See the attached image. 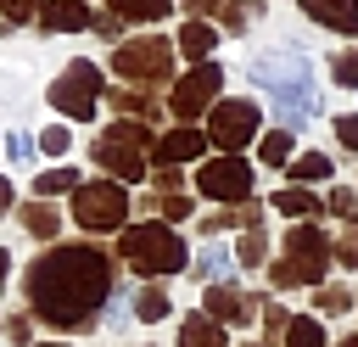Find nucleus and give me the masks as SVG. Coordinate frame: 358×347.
<instances>
[{
  "label": "nucleus",
  "mask_w": 358,
  "mask_h": 347,
  "mask_svg": "<svg viewBox=\"0 0 358 347\" xmlns=\"http://www.w3.org/2000/svg\"><path fill=\"white\" fill-rule=\"evenodd\" d=\"M73 224L84 235H123L129 229V190L117 179H84L73 190Z\"/></svg>",
  "instance_id": "obj_6"
},
{
  "label": "nucleus",
  "mask_w": 358,
  "mask_h": 347,
  "mask_svg": "<svg viewBox=\"0 0 358 347\" xmlns=\"http://www.w3.org/2000/svg\"><path fill=\"white\" fill-rule=\"evenodd\" d=\"M336 263H341V269H358V229L336 235Z\"/></svg>",
  "instance_id": "obj_38"
},
{
  "label": "nucleus",
  "mask_w": 358,
  "mask_h": 347,
  "mask_svg": "<svg viewBox=\"0 0 358 347\" xmlns=\"http://www.w3.org/2000/svg\"><path fill=\"white\" fill-rule=\"evenodd\" d=\"M34 347H73V341H34Z\"/></svg>",
  "instance_id": "obj_45"
},
{
  "label": "nucleus",
  "mask_w": 358,
  "mask_h": 347,
  "mask_svg": "<svg viewBox=\"0 0 358 347\" xmlns=\"http://www.w3.org/2000/svg\"><path fill=\"white\" fill-rule=\"evenodd\" d=\"M280 347H330L324 319H319V313H291V325H285V341H280Z\"/></svg>",
  "instance_id": "obj_21"
},
{
  "label": "nucleus",
  "mask_w": 358,
  "mask_h": 347,
  "mask_svg": "<svg viewBox=\"0 0 358 347\" xmlns=\"http://www.w3.org/2000/svg\"><path fill=\"white\" fill-rule=\"evenodd\" d=\"M6 341L34 347V313H11V319H6Z\"/></svg>",
  "instance_id": "obj_36"
},
{
  "label": "nucleus",
  "mask_w": 358,
  "mask_h": 347,
  "mask_svg": "<svg viewBox=\"0 0 358 347\" xmlns=\"http://www.w3.org/2000/svg\"><path fill=\"white\" fill-rule=\"evenodd\" d=\"M84 179H78V168H50V174H39L34 179V196L39 201H50V196H73Z\"/></svg>",
  "instance_id": "obj_26"
},
{
  "label": "nucleus",
  "mask_w": 358,
  "mask_h": 347,
  "mask_svg": "<svg viewBox=\"0 0 358 347\" xmlns=\"http://www.w3.org/2000/svg\"><path fill=\"white\" fill-rule=\"evenodd\" d=\"M196 190L207 201H224V207H241L252 201V162L246 157H207L196 168Z\"/></svg>",
  "instance_id": "obj_11"
},
{
  "label": "nucleus",
  "mask_w": 358,
  "mask_h": 347,
  "mask_svg": "<svg viewBox=\"0 0 358 347\" xmlns=\"http://www.w3.org/2000/svg\"><path fill=\"white\" fill-rule=\"evenodd\" d=\"M112 291H117V263L95 241H56V246H45L22 269L28 313L45 319L62 336L95 330L101 325V308L112 302Z\"/></svg>",
  "instance_id": "obj_1"
},
{
  "label": "nucleus",
  "mask_w": 358,
  "mask_h": 347,
  "mask_svg": "<svg viewBox=\"0 0 358 347\" xmlns=\"http://www.w3.org/2000/svg\"><path fill=\"white\" fill-rule=\"evenodd\" d=\"M324 213H336V218H347V224L358 229V190H347V185H336V190L324 196Z\"/></svg>",
  "instance_id": "obj_31"
},
{
  "label": "nucleus",
  "mask_w": 358,
  "mask_h": 347,
  "mask_svg": "<svg viewBox=\"0 0 358 347\" xmlns=\"http://www.w3.org/2000/svg\"><path fill=\"white\" fill-rule=\"evenodd\" d=\"M285 325H291V313L280 302H263V336L268 341H285Z\"/></svg>",
  "instance_id": "obj_34"
},
{
  "label": "nucleus",
  "mask_w": 358,
  "mask_h": 347,
  "mask_svg": "<svg viewBox=\"0 0 358 347\" xmlns=\"http://www.w3.org/2000/svg\"><path fill=\"white\" fill-rule=\"evenodd\" d=\"M117 257H123L140 280H168V274L190 269V246H185V235H179L173 224H162V218L129 224V229L117 235Z\"/></svg>",
  "instance_id": "obj_4"
},
{
  "label": "nucleus",
  "mask_w": 358,
  "mask_h": 347,
  "mask_svg": "<svg viewBox=\"0 0 358 347\" xmlns=\"http://www.w3.org/2000/svg\"><path fill=\"white\" fill-rule=\"evenodd\" d=\"M145 207H151V213H162V224H179V218H190V207H196V201H190L185 190H173V196H162V190H157Z\"/></svg>",
  "instance_id": "obj_30"
},
{
  "label": "nucleus",
  "mask_w": 358,
  "mask_h": 347,
  "mask_svg": "<svg viewBox=\"0 0 358 347\" xmlns=\"http://www.w3.org/2000/svg\"><path fill=\"white\" fill-rule=\"evenodd\" d=\"M39 22H45V34H78V28H95V11L84 0H45Z\"/></svg>",
  "instance_id": "obj_15"
},
{
  "label": "nucleus",
  "mask_w": 358,
  "mask_h": 347,
  "mask_svg": "<svg viewBox=\"0 0 358 347\" xmlns=\"http://www.w3.org/2000/svg\"><path fill=\"white\" fill-rule=\"evenodd\" d=\"M257 129H263L257 101H218L207 112V140L218 146V157H241V146H252Z\"/></svg>",
  "instance_id": "obj_9"
},
{
  "label": "nucleus",
  "mask_w": 358,
  "mask_h": 347,
  "mask_svg": "<svg viewBox=\"0 0 358 347\" xmlns=\"http://www.w3.org/2000/svg\"><path fill=\"white\" fill-rule=\"evenodd\" d=\"M34 151H39V140H34V134H22V129H11V134H6V157H11L17 168H22V162H34Z\"/></svg>",
  "instance_id": "obj_33"
},
{
  "label": "nucleus",
  "mask_w": 358,
  "mask_h": 347,
  "mask_svg": "<svg viewBox=\"0 0 358 347\" xmlns=\"http://www.w3.org/2000/svg\"><path fill=\"white\" fill-rule=\"evenodd\" d=\"M330 78H336V84H358V50L330 56Z\"/></svg>",
  "instance_id": "obj_37"
},
{
  "label": "nucleus",
  "mask_w": 358,
  "mask_h": 347,
  "mask_svg": "<svg viewBox=\"0 0 358 347\" xmlns=\"http://www.w3.org/2000/svg\"><path fill=\"white\" fill-rule=\"evenodd\" d=\"M241 263H235V252L229 246H218V241H207L196 257H190V274L201 280V285H229V274H235Z\"/></svg>",
  "instance_id": "obj_14"
},
{
  "label": "nucleus",
  "mask_w": 358,
  "mask_h": 347,
  "mask_svg": "<svg viewBox=\"0 0 358 347\" xmlns=\"http://www.w3.org/2000/svg\"><path fill=\"white\" fill-rule=\"evenodd\" d=\"M218 90H224V67H218V62H201V67H190V73L168 90V112H173L179 123H196L201 112L218 106Z\"/></svg>",
  "instance_id": "obj_10"
},
{
  "label": "nucleus",
  "mask_w": 358,
  "mask_h": 347,
  "mask_svg": "<svg viewBox=\"0 0 358 347\" xmlns=\"http://www.w3.org/2000/svg\"><path fill=\"white\" fill-rule=\"evenodd\" d=\"M45 101H50L62 118L90 123V118H95V106H101V67H95V62H67V73L45 90Z\"/></svg>",
  "instance_id": "obj_8"
},
{
  "label": "nucleus",
  "mask_w": 358,
  "mask_h": 347,
  "mask_svg": "<svg viewBox=\"0 0 358 347\" xmlns=\"http://www.w3.org/2000/svg\"><path fill=\"white\" fill-rule=\"evenodd\" d=\"M157 190H162V196H173V190H185V179H179V168H157Z\"/></svg>",
  "instance_id": "obj_41"
},
{
  "label": "nucleus",
  "mask_w": 358,
  "mask_h": 347,
  "mask_svg": "<svg viewBox=\"0 0 358 347\" xmlns=\"http://www.w3.org/2000/svg\"><path fill=\"white\" fill-rule=\"evenodd\" d=\"M173 50H179V45H168V39H157V34L123 39V45L112 50V73H123L129 84H162V78L173 73Z\"/></svg>",
  "instance_id": "obj_7"
},
{
  "label": "nucleus",
  "mask_w": 358,
  "mask_h": 347,
  "mask_svg": "<svg viewBox=\"0 0 358 347\" xmlns=\"http://www.w3.org/2000/svg\"><path fill=\"white\" fill-rule=\"evenodd\" d=\"M302 11H308L319 28H336V34H358V0H302Z\"/></svg>",
  "instance_id": "obj_18"
},
{
  "label": "nucleus",
  "mask_w": 358,
  "mask_h": 347,
  "mask_svg": "<svg viewBox=\"0 0 358 347\" xmlns=\"http://www.w3.org/2000/svg\"><path fill=\"white\" fill-rule=\"evenodd\" d=\"M352 302H358V297H352V291H347L341 280H336V285H319V291H313V313H319V319H341V313H347Z\"/></svg>",
  "instance_id": "obj_28"
},
{
  "label": "nucleus",
  "mask_w": 358,
  "mask_h": 347,
  "mask_svg": "<svg viewBox=\"0 0 358 347\" xmlns=\"http://www.w3.org/2000/svg\"><path fill=\"white\" fill-rule=\"evenodd\" d=\"M6 280H11V252L0 246V291H6Z\"/></svg>",
  "instance_id": "obj_44"
},
{
  "label": "nucleus",
  "mask_w": 358,
  "mask_h": 347,
  "mask_svg": "<svg viewBox=\"0 0 358 347\" xmlns=\"http://www.w3.org/2000/svg\"><path fill=\"white\" fill-rule=\"evenodd\" d=\"M201 146H213L201 129H190V123H179V129H168L157 146H151V162L157 168H179V162H196L201 157Z\"/></svg>",
  "instance_id": "obj_13"
},
{
  "label": "nucleus",
  "mask_w": 358,
  "mask_h": 347,
  "mask_svg": "<svg viewBox=\"0 0 358 347\" xmlns=\"http://www.w3.org/2000/svg\"><path fill=\"white\" fill-rule=\"evenodd\" d=\"M117 22H123V17H112V11H106V17H95V34H106V39H117Z\"/></svg>",
  "instance_id": "obj_42"
},
{
  "label": "nucleus",
  "mask_w": 358,
  "mask_h": 347,
  "mask_svg": "<svg viewBox=\"0 0 358 347\" xmlns=\"http://www.w3.org/2000/svg\"><path fill=\"white\" fill-rule=\"evenodd\" d=\"M17 224H22L34 241H45V246H56V235H62V213H56L50 201H39V196L17 207Z\"/></svg>",
  "instance_id": "obj_17"
},
{
  "label": "nucleus",
  "mask_w": 358,
  "mask_h": 347,
  "mask_svg": "<svg viewBox=\"0 0 358 347\" xmlns=\"http://www.w3.org/2000/svg\"><path fill=\"white\" fill-rule=\"evenodd\" d=\"M67 146H73V134H67L62 123H50V129L39 134V151H45V157H67Z\"/></svg>",
  "instance_id": "obj_35"
},
{
  "label": "nucleus",
  "mask_w": 358,
  "mask_h": 347,
  "mask_svg": "<svg viewBox=\"0 0 358 347\" xmlns=\"http://www.w3.org/2000/svg\"><path fill=\"white\" fill-rule=\"evenodd\" d=\"M235 263H241V269H263V263H274V257H268V235H263V229H241V241H235Z\"/></svg>",
  "instance_id": "obj_27"
},
{
  "label": "nucleus",
  "mask_w": 358,
  "mask_h": 347,
  "mask_svg": "<svg viewBox=\"0 0 358 347\" xmlns=\"http://www.w3.org/2000/svg\"><path fill=\"white\" fill-rule=\"evenodd\" d=\"M106 11L123 17V22H157V17L173 11V0H106Z\"/></svg>",
  "instance_id": "obj_22"
},
{
  "label": "nucleus",
  "mask_w": 358,
  "mask_h": 347,
  "mask_svg": "<svg viewBox=\"0 0 358 347\" xmlns=\"http://www.w3.org/2000/svg\"><path fill=\"white\" fill-rule=\"evenodd\" d=\"M0 11H6V22H28V17H39L45 6H39V0H0Z\"/></svg>",
  "instance_id": "obj_39"
},
{
  "label": "nucleus",
  "mask_w": 358,
  "mask_h": 347,
  "mask_svg": "<svg viewBox=\"0 0 358 347\" xmlns=\"http://www.w3.org/2000/svg\"><path fill=\"white\" fill-rule=\"evenodd\" d=\"M336 168H330V157L324 151H302V157H291V179L285 185H319V179H330Z\"/></svg>",
  "instance_id": "obj_24"
},
{
  "label": "nucleus",
  "mask_w": 358,
  "mask_h": 347,
  "mask_svg": "<svg viewBox=\"0 0 358 347\" xmlns=\"http://www.w3.org/2000/svg\"><path fill=\"white\" fill-rule=\"evenodd\" d=\"M291 129H268L263 140H257V162H268V168H291Z\"/></svg>",
  "instance_id": "obj_25"
},
{
  "label": "nucleus",
  "mask_w": 358,
  "mask_h": 347,
  "mask_svg": "<svg viewBox=\"0 0 358 347\" xmlns=\"http://www.w3.org/2000/svg\"><path fill=\"white\" fill-rule=\"evenodd\" d=\"M190 11H218L224 17V28H246V17H241V0H185Z\"/></svg>",
  "instance_id": "obj_32"
},
{
  "label": "nucleus",
  "mask_w": 358,
  "mask_h": 347,
  "mask_svg": "<svg viewBox=\"0 0 358 347\" xmlns=\"http://www.w3.org/2000/svg\"><path fill=\"white\" fill-rule=\"evenodd\" d=\"M252 84H263V90L274 95V106H280V129H291V134L319 112V90H313V78H308V62L291 56V50L257 56V62H252Z\"/></svg>",
  "instance_id": "obj_2"
},
{
  "label": "nucleus",
  "mask_w": 358,
  "mask_h": 347,
  "mask_svg": "<svg viewBox=\"0 0 358 347\" xmlns=\"http://www.w3.org/2000/svg\"><path fill=\"white\" fill-rule=\"evenodd\" d=\"M336 263V235H324L319 224H291L285 241H280V257L268 263V285L274 291H296V285H324Z\"/></svg>",
  "instance_id": "obj_3"
},
{
  "label": "nucleus",
  "mask_w": 358,
  "mask_h": 347,
  "mask_svg": "<svg viewBox=\"0 0 358 347\" xmlns=\"http://www.w3.org/2000/svg\"><path fill=\"white\" fill-rule=\"evenodd\" d=\"M263 302H268V297H252V291H241L235 280H229V285H207V291H201V313H207V319H218L224 330H229V325H252V319L263 313Z\"/></svg>",
  "instance_id": "obj_12"
},
{
  "label": "nucleus",
  "mask_w": 358,
  "mask_h": 347,
  "mask_svg": "<svg viewBox=\"0 0 358 347\" xmlns=\"http://www.w3.org/2000/svg\"><path fill=\"white\" fill-rule=\"evenodd\" d=\"M213 45H218V28H213V22H185V28H179V50H185L196 67H201V56H207Z\"/></svg>",
  "instance_id": "obj_23"
},
{
  "label": "nucleus",
  "mask_w": 358,
  "mask_h": 347,
  "mask_svg": "<svg viewBox=\"0 0 358 347\" xmlns=\"http://www.w3.org/2000/svg\"><path fill=\"white\" fill-rule=\"evenodd\" d=\"M151 146H157V134L145 129V123H134V118H117L112 129H101V140L90 146V157L117 179V185H134V179H145V162H151Z\"/></svg>",
  "instance_id": "obj_5"
},
{
  "label": "nucleus",
  "mask_w": 358,
  "mask_h": 347,
  "mask_svg": "<svg viewBox=\"0 0 358 347\" xmlns=\"http://www.w3.org/2000/svg\"><path fill=\"white\" fill-rule=\"evenodd\" d=\"M268 207H274L280 218H296V224H313V218L324 213V201H319L308 185H285V190H274V196H268Z\"/></svg>",
  "instance_id": "obj_16"
},
{
  "label": "nucleus",
  "mask_w": 358,
  "mask_h": 347,
  "mask_svg": "<svg viewBox=\"0 0 358 347\" xmlns=\"http://www.w3.org/2000/svg\"><path fill=\"white\" fill-rule=\"evenodd\" d=\"M129 313H134L140 325H157V319H168V313H173V302H168V291H162L157 280H145V285L134 291V302H129Z\"/></svg>",
  "instance_id": "obj_20"
},
{
  "label": "nucleus",
  "mask_w": 358,
  "mask_h": 347,
  "mask_svg": "<svg viewBox=\"0 0 358 347\" xmlns=\"http://www.w3.org/2000/svg\"><path fill=\"white\" fill-rule=\"evenodd\" d=\"M336 140L358 151V112H341V118H336Z\"/></svg>",
  "instance_id": "obj_40"
},
{
  "label": "nucleus",
  "mask_w": 358,
  "mask_h": 347,
  "mask_svg": "<svg viewBox=\"0 0 358 347\" xmlns=\"http://www.w3.org/2000/svg\"><path fill=\"white\" fill-rule=\"evenodd\" d=\"M179 347H229V330L196 308V313H185V319H179Z\"/></svg>",
  "instance_id": "obj_19"
},
{
  "label": "nucleus",
  "mask_w": 358,
  "mask_h": 347,
  "mask_svg": "<svg viewBox=\"0 0 358 347\" xmlns=\"http://www.w3.org/2000/svg\"><path fill=\"white\" fill-rule=\"evenodd\" d=\"M112 106H123L134 123H145V118H157V101L145 95V90H112Z\"/></svg>",
  "instance_id": "obj_29"
},
{
  "label": "nucleus",
  "mask_w": 358,
  "mask_h": 347,
  "mask_svg": "<svg viewBox=\"0 0 358 347\" xmlns=\"http://www.w3.org/2000/svg\"><path fill=\"white\" fill-rule=\"evenodd\" d=\"M336 347H358V336H347V341H336Z\"/></svg>",
  "instance_id": "obj_46"
},
{
  "label": "nucleus",
  "mask_w": 358,
  "mask_h": 347,
  "mask_svg": "<svg viewBox=\"0 0 358 347\" xmlns=\"http://www.w3.org/2000/svg\"><path fill=\"white\" fill-rule=\"evenodd\" d=\"M11 207H17V190H11V179L0 174V213H11Z\"/></svg>",
  "instance_id": "obj_43"
},
{
  "label": "nucleus",
  "mask_w": 358,
  "mask_h": 347,
  "mask_svg": "<svg viewBox=\"0 0 358 347\" xmlns=\"http://www.w3.org/2000/svg\"><path fill=\"white\" fill-rule=\"evenodd\" d=\"M246 347H257V341H246Z\"/></svg>",
  "instance_id": "obj_47"
}]
</instances>
